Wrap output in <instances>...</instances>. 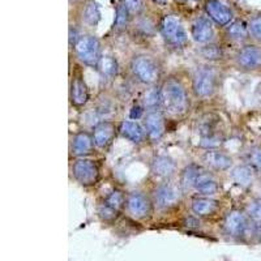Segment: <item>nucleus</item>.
Instances as JSON below:
<instances>
[{"instance_id": "30", "label": "nucleus", "mask_w": 261, "mask_h": 261, "mask_svg": "<svg viewBox=\"0 0 261 261\" xmlns=\"http://www.w3.org/2000/svg\"><path fill=\"white\" fill-rule=\"evenodd\" d=\"M201 55L205 58V59L216 60V59H220V58L222 57V53H221V48L218 47V46L209 45L202 47Z\"/></svg>"}, {"instance_id": "14", "label": "nucleus", "mask_w": 261, "mask_h": 261, "mask_svg": "<svg viewBox=\"0 0 261 261\" xmlns=\"http://www.w3.org/2000/svg\"><path fill=\"white\" fill-rule=\"evenodd\" d=\"M192 37L199 43H208L214 38V29L211 20L206 17H199L192 25Z\"/></svg>"}, {"instance_id": "24", "label": "nucleus", "mask_w": 261, "mask_h": 261, "mask_svg": "<svg viewBox=\"0 0 261 261\" xmlns=\"http://www.w3.org/2000/svg\"><path fill=\"white\" fill-rule=\"evenodd\" d=\"M83 20L90 27H95L99 22L101 11H99V6L95 2H89L86 4L83 12Z\"/></svg>"}, {"instance_id": "27", "label": "nucleus", "mask_w": 261, "mask_h": 261, "mask_svg": "<svg viewBox=\"0 0 261 261\" xmlns=\"http://www.w3.org/2000/svg\"><path fill=\"white\" fill-rule=\"evenodd\" d=\"M249 29L244 21H235L227 28L228 38L235 39V41H243L248 36Z\"/></svg>"}, {"instance_id": "32", "label": "nucleus", "mask_w": 261, "mask_h": 261, "mask_svg": "<svg viewBox=\"0 0 261 261\" xmlns=\"http://www.w3.org/2000/svg\"><path fill=\"white\" fill-rule=\"evenodd\" d=\"M249 33L253 38H256L257 41H261V16H256L251 20L248 25Z\"/></svg>"}, {"instance_id": "29", "label": "nucleus", "mask_w": 261, "mask_h": 261, "mask_svg": "<svg viewBox=\"0 0 261 261\" xmlns=\"http://www.w3.org/2000/svg\"><path fill=\"white\" fill-rule=\"evenodd\" d=\"M128 20H129V11L125 8L124 4H119L118 8H116V15H115V21H114V27L116 29H124L128 24Z\"/></svg>"}, {"instance_id": "33", "label": "nucleus", "mask_w": 261, "mask_h": 261, "mask_svg": "<svg viewBox=\"0 0 261 261\" xmlns=\"http://www.w3.org/2000/svg\"><path fill=\"white\" fill-rule=\"evenodd\" d=\"M98 214H99V217H101V218H103L105 221H110V220H113V218H115L116 214H118V212H115L114 209H111L109 205H106L105 202H102V204L98 206Z\"/></svg>"}, {"instance_id": "10", "label": "nucleus", "mask_w": 261, "mask_h": 261, "mask_svg": "<svg viewBox=\"0 0 261 261\" xmlns=\"http://www.w3.org/2000/svg\"><path fill=\"white\" fill-rule=\"evenodd\" d=\"M239 67L247 71H255L261 68V47L255 45L244 46L237 55Z\"/></svg>"}, {"instance_id": "16", "label": "nucleus", "mask_w": 261, "mask_h": 261, "mask_svg": "<svg viewBox=\"0 0 261 261\" xmlns=\"http://www.w3.org/2000/svg\"><path fill=\"white\" fill-rule=\"evenodd\" d=\"M176 165L174 160L167 155H157L151 161V171L153 174L161 178H167L171 176L175 172Z\"/></svg>"}, {"instance_id": "23", "label": "nucleus", "mask_w": 261, "mask_h": 261, "mask_svg": "<svg viewBox=\"0 0 261 261\" xmlns=\"http://www.w3.org/2000/svg\"><path fill=\"white\" fill-rule=\"evenodd\" d=\"M143 105L145 109L150 111H155L160 106H162V97H161V89L158 88H149L145 90L143 97Z\"/></svg>"}, {"instance_id": "7", "label": "nucleus", "mask_w": 261, "mask_h": 261, "mask_svg": "<svg viewBox=\"0 0 261 261\" xmlns=\"http://www.w3.org/2000/svg\"><path fill=\"white\" fill-rule=\"evenodd\" d=\"M72 174H73L74 179L81 183L83 186H93L97 183L98 176H99V171L98 167L93 161L85 160L81 158L73 163L72 166Z\"/></svg>"}, {"instance_id": "2", "label": "nucleus", "mask_w": 261, "mask_h": 261, "mask_svg": "<svg viewBox=\"0 0 261 261\" xmlns=\"http://www.w3.org/2000/svg\"><path fill=\"white\" fill-rule=\"evenodd\" d=\"M181 181L186 187L195 188L197 192L205 196L214 195L218 191V183L214 180L213 176L196 165H191L184 170Z\"/></svg>"}, {"instance_id": "25", "label": "nucleus", "mask_w": 261, "mask_h": 261, "mask_svg": "<svg viewBox=\"0 0 261 261\" xmlns=\"http://www.w3.org/2000/svg\"><path fill=\"white\" fill-rule=\"evenodd\" d=\"M247 214L252 221L256 231L261 234V199L253 200L247 205Z\"/></svg>"}, {"instance_id": "28", "label": "nucleus", "mask_w": 261, "mask_h": 261, "mask_svg": "<svg viewBox=\"0 0 261 261\" xmlns=\"http://www.w3.org/2000/svg\"><path fill=\"white\" fill-rule=\"evenodd\" d=\"M105 204L109 205L111 209H114L115 212H120L123 209V206L125 205V202H127V200H125V196L124 193L122 192V191H113V192H110L109 195H107V197L105 199Z\"/></svg>"}, {"instance_id": "9", "label": "nucleus", "mask_w": 261, "mask_h": 261, "mask_svg": "<svg viewBox=\"0 0 261 261\" xmlns=\"http://www.w3.org/2000/svg\"><path fill=\"white\" fill-rule=\"evenodd\" d=\"M127 211L134 218H145L146 216L150 214L151 204L149 199L145 195L140 192H132L127 197V202H125Z\"/></svg>"}, {"instance_id": "31", "label": "nucleus", "mask_w": 261, "mask_h": 261, "mask_svg": "<svg viewBox=\"0 0 261 261\" xmlns=\"http://www.w3.org/2000/svg\"><path fill=\"white\" fill-rule=\"evenodd\" d=\"M249 166L255 170H261V148H253L248 153Z\"/></svg>"}, {"instance_id": "15", "label": "nucleus", "mask_w": 261, "mask_h": 261, "mask_svg": "<svg viewBox=\"0 0 261 261\" xmlns=\"http://www.w3.org/2000/svg\"><path fill=\"white\" fill-rule=\"evenodd\" d=\"M115 135V127L110 122H101L94 127L93 140L98 148H106L111 143Z\"/></svg>"}, {"instance_id": "8", "label": "nucleus", "mask_w": 261, "mask_h": 261, "mask_svg": "<svg viewBox=\"0 0 261 261\" xmlns=\"http://www.w3.org/2000/svg\"><path fill=\"white\" fill-rule=\"evenodd\" d=\"M180 201V191L174 184L163 183L154 191V202L158 209H171Z\"/></svg>"}, {"instance_id": "17", "label": "nucleus", "mask_w": 261, "mask_h": 261, "mask_svg": "<svg viewBox=\"0 0 261 261\" xmlns=\"http://www.w3.org/2000/svg\"><path fill=\"white\" fill-rule=\"evenodd\" d=\"M205 165L214 170H227L232 165V160L220 150H208L202 157Z\"/></svg>"}, {"instance_id": "35", "label": "nucleus", "mask_w": 261, "mask_h": 261, "mask_svg": "<svg viewBox=\"0 0 261 261\" xmlns=\"http://www.w3.org/2000/svg\"><path fill=\"white\" fill-rule=\"evenodd\" d=\"M143 113H144L143 107L135 106V107H132V110H130L129 118L130 119H139V118H141V116H143Z\"/></svg>"}, {"instance_id": "13", "label": "nucleus", "mask_w": 261, "mask_h": 261, "mask_svg": "<svg viewBox=\"0 0 261 261\" xmlns=\"http://www.w3.org/2000/svg\"><path fill=\"white\" fill-rule=\"evenodd\" d=\"M225 230L231 237H243L248 230V220L242 212L232 211L225 220Z\"/></svg>"}, {"instance_id": "22", "label": "nucleus", "mask_w": 261, "mask_h": 261, "mask_svg": "<svg viewBox=\"0 0 261 261\" xmlns=\"http://www.w3.org/2000/svg\"><path fill=\"white\" fill-rule=\"evenodd\" d=\"M218 209V201L209 197H199L192 201V211L197 216H212Z\"/></svg>"}, {"instance_id": "20", "label": "nucleus", "mask_w": 261, "mask_h": 261, "mask_svg": "<svg viewBox=\"0 0 261 261\" xmlns=\"http://www.w3.org/2000/svg\"><path fill=\"white\" fill-rule=\"evenodd\" d=\"M231 178L238 186L241 187H249L252 184L253 178H255V169L249 165H242L232 170Z\"/></svg>"}, {"instance_id": "4", "label": "nucleus", "mask_w": 261, "mask_h": 261, "mask_svg": "<svg viewBox=\"0 0 261 261\" xmlns=\"http://www.w3.org/2000/svg\"><path fill=\"white\" fill-rule=\"evenodd\" d=\"M130 72L137 81L146 84V85L157 83V80L160 79V68H158L157 62L145 55H140L132 60Z\"/></svg>"}, {"instance_id": "19", "label": "nucleus", "mask_w": 261, "mask_h": 261, "mask_svg": "<svg viewBox=\"0 0 261 261\" xmlns=\"http://www.w3.org/2000/svg\"><path fill=\"white\" fill-rule=\"evenodd\" d=\"M119 132L122 134L123 137L132 141L135 144L141 143L145 137V130L140 124L135 122H123L119 128Z\"/></svg>"}, {"instance_id": "21", "label": "nucleus", "mask_w": 261, "mask_h": 261, "mask_svg": "<svg viewBox=\"0 0 261 261\" xmlns=\"http://www.w3.org/2000/svg\"><path fill=\"white\" fill-rule=\"evenodd\" d=\"M93 143L94 140L92 139L89 134L86 132H80L72 140V151L76 155H85L90 153L93 148Z\"/></svg>"}, {"instance_id": "12", "label": "nucleus", "mask_w": 261, "mask_h": 261, "mask_svg": "<svg viewBox=\"0 0 261 261\" xmlns=\"http://www.w3.org/2000/svg\"><path fill=\"white\" fill-rule=\"evenodd\" d=\"M205 11H206L209 17L221 27L227 25L232 18V12L230 11V8L220 0H206Z\"/></svg>"}, {"instance_id": "1", "label": "nucleus", "mask_w": 261, "mask_h": 261, "mask_svg": "<svg viewBox=\"0 0 261 261\" xmlns=\"http://www.w3.org/2000/svg\"><path fill=\"white\" fill-rule=\"evenodd\" d=\"M163 109L171 115H180L186 113L188 107V99L186 90L179 81L169 79L161 88Z\"/></svg>"}, {"instance_id": "36", "label": "nucleus", "mask_w": 261, "mask_h": 261, "mask_svg": "<svg viewBox=\"0 0 261 261\" xmlns=\"http://www.w3.org/2000/svg\"><path fill=\"white\" fill-rule=\"evenodd\" d=\"M154 2H157V3H165V0H154Z\"/></svg>"}, {"instance_id": "34", "label": "nucleus", "mask_w": 261, "mask_h": 261, "mask_svg": "<svg viewBox=\"0 0 261 261\" xmlns=\"http://www.w3.org/2000/svg\"><path fill=\"white\" fill-rule=\"evenodd\" d=\"M123 4L129 13H139L143 9V0H123Z\"/></svg>"}, {"instance_id": "5", "label": "nucleus", "mask_w": 261, "mask_h": 261, "mask_svg": "<svg viewBox=\"0 0 261 261\" xmlns=\"http://www.w3.org/2000/svg\"><path fill=\"white\" fill-rule=\"evenodd\" d=\"M160 30L165 41L174 47H181L187 42V34H186L183 25L178 18L172 17V16H165L162 18Z\"/></svg>"}, {"instance_id": "6", "label": "nucleus", "mask_w": 261, "mask_h": 261, "mask_svg": "<svg viewBox=\"0 0 261 261\" xmlns=\"http://www.w3.org/2000/svg\"><path fill=\"white\" fill-rule=\"evenodd\" d=\"M217 86L216 72L212 67H200L193 76V90L199 97H209Z\"/></svg>"}, {"instance_id": "26", "label": "nucleus", "mask_w": 261, "mask_h": 261, "mask_svg": "<svg viewBox=\"0 0 261 261\" xmlns=\"http://www.w3.org/2000/svg\"><path fill=\"white\" fill-rule=\"evenodd\" d=\"M98 69L106 79H113L118 73V63L113 57H102L98 64Z\"/></svg>"}, {"instance_id": "3", "label": "nucleus", "mask_w": 261, "mask_h": 261, "mask_svg": "<svg viewBox=\"0 0 261 261\" xmlns=\"http://www.w3.org/2000/svg\"><path fill=\"white\" fill-rule=\"evenodd\" d=\"M74 54L80 62L89 67H97L101 60V43L95 37L83 36L74 42Z\"/></svg>"}, {"instance_id": "18", "label": "nucleus", "mask_w": 261, "mask_h": 261, "mask_svg": "<svg viewBox=\"0 0 261 261\" xmlns=\"http://www.w3.org/2000/svg\"><path fill=\"white\" fill-rule=\"evenodd\" d=\"M69 98H71L72 105L81 107L89 99V93L86 88L85 83L81 77H74L71 83V89H69Z\"/></svg>"}, {"instance_id": "11", "label": "nucleus", "mask_w": 261, "mask_h": 261, "mask_svg": "<svg viewBox=\"0 0 261 261\" xmlns=\"http://www.w3.org/2000/svg\"><path fill=\"white\" fill-rule=\"evenodd\" d=\"M144 129L148 137L153 141H158L165 132V122L161 111H149L144 118Z\"/></svg>"}]
</instances>
